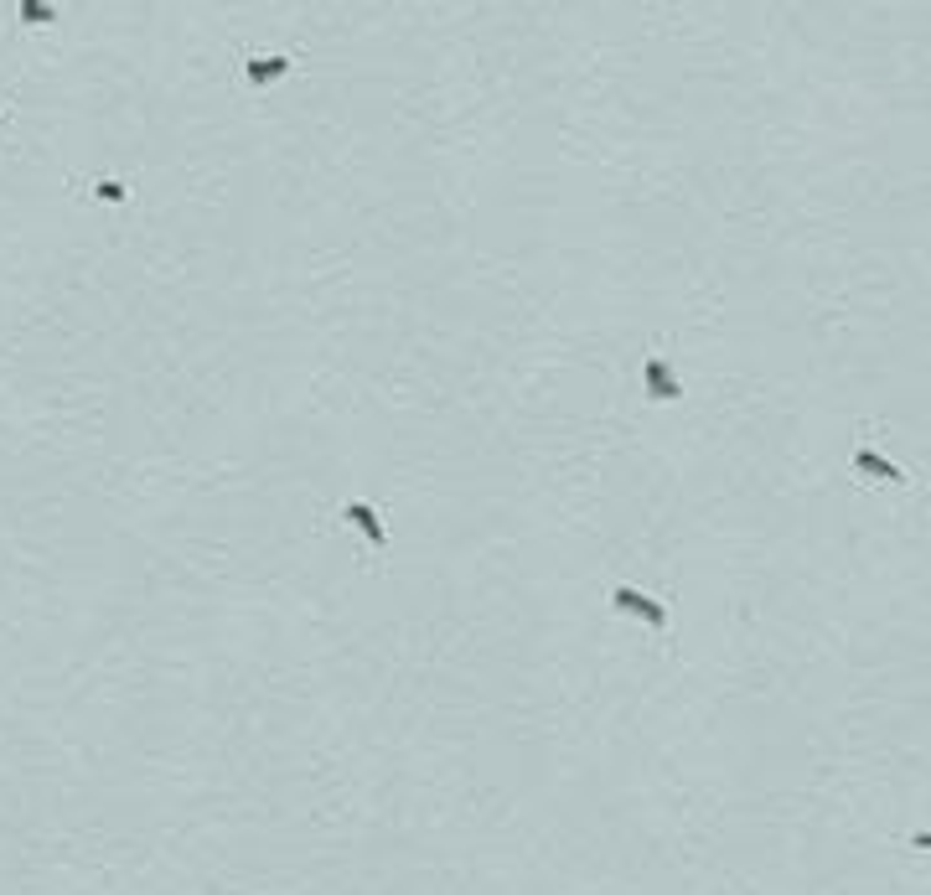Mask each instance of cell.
I'll use <instances>...</instances> for the list:
<instances>
[{"instance_id": "obj_6", "label": "cell", "mask_w": 931, "mask_h": 895, "mask_svg": "<svg viewBox=\"0 0 931 895\" xmlns=\"http://www.w3.org/2000/svg\"><path fill=\"white\" fill-rule=\"evenodd\" d=\"M94 197H99V202H130V182H125V176H99V182H94Z\"/></svg>"}, {"instance_id": "obj_1", "label": "cell", "mask_w": 931, "mask_h": 895, "mask_svg": "<svg viewBox=\"0 0 931 895\" xmlns=\"http://www.w3.org/2000/svg\"><path fill=\"white\" fill-rule=\"evenodd\" d=\"M611 606L626 611V616H637V621H647L652 632H668V606L657 601V595L637 590V585H616V590H611Z\"/></svg>"}, {"instance_id": "obj_7", "label": "cell", "mask_w": 931, "mask_h": 895, "mask_svg": "<svg viewBox=\"0 0 931 895\" xmlns=\"http://www.w3.org/2000/svg\"><path fill=\"white\" fill-rule=\"evenodd\" d=\"M16 16H21V26H52V21H57V11L42 6V0H21Z\"/></svg>"}, {"instance_id": "obj_8", "label": "cell", "mask_w": 931, "mask_h": 895, "mask_svg": "<svg viewBox=\"0 0 931 895\" xmlns=\"http://www.w3.org/2000/svg\"><path fill=\"white\" fill-rule=\"evenodd\" d=\"M911 849H921V854H931V833H926V828H916V833H911Z\"/></svg>"}, {"instance_id": "obj_2", "label": "cell", "mask_w": 931, "mask_h": 895, "mask_svg": "<svg viewBox=\"0 0 931 895\" xmlns=\"http://www.w3.org/2000/svg\"><path fill=\"white\" fill-rule=\"evenodd\" d=\"M642 389H647V399H657V404L683 399V383H678V373L668 368V357H647V363H642Z\"/></svg>"}, {"instance_id": "obj_9", "label": "cell", "mask_w": 931, "mask_h": 895, "mask_svg": "<svg viewBox=\"0 0 931 895\" xmlns=\"http://www.w3.org/2000/svg\"><path fill=\"white\" fill-rule=\"evenodd\" d=\"M0 109H6V104H0Z\"/></svg>"}, {"instance_id": "obj_3", "label": "cell", "mask_w": 931, "mask_h": 895, "mask_svg": "<svg viewBox=\"0 0 931 895\" xmlns=\"http://www.w3.org/2000/svg\"><path fill=\"white\" fill-rule=\"evenodd\" d=\"M342 523H352L373 549H388V523H383V513L373 502H342Z\"/></svg>"}, {"instance_id": "obj_5", "label": "cell", "mask_w": 931, "mask_h": 895, "mask_svg": "<svg viewBox=\"0 0 931 895\" xmlns=\"http://www.w3.org/2000/svg\"><path fill=\"white\" fill-rule=\"evenodd\" d=\"M290 68H295V57H290V52H264V57H249V63H244V78H249L254 88H264V83L285 78Z\"/></svg>"}, {"instance_id": "obj_4", "label": "cell", "mask_w": 931, "mask_h": 895, "mask_svg": "<svg viewBox=\"0 0 931 895\" xmlns=\"http://www.w3.org/2000/svg\"><path fill=\"white\" fill-rule=\"evenodd\" d=\"M854 471L869 476V482H885V487H906V471H900L895 461H885L880 451H869V445H859V451H854Z\"/></svg>"}]
</instances>
